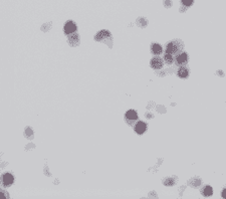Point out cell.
I'll return each instance as SVG.
<instances>
[{"label":"cell","instance_id":"obj_1","mask_svg":"<svg viewBox=\"0 0 226 199\" xmlns=\"http://www.w3.org/2000/svg\"><path fill=\"white\" fill-rule=\"evenodd\" d=\"M179 50V46H178V43L176 41H172V42H169L167 44V47H166V54H175Z\"/></svg>","mask_w":226,"mask_h":199},{"label":"cell","instance_id":"obj_2","mask_svg":"<svg viewBox=\"0 0 226 199\" xmlns=\"http://www.w3.org/2000/svg\"><path fill=\"white\" fill-rule=\"evenodd\" d=\"M163 66H164V63L161 58H154L151 59V67L153 68H155V70H160V68L163 67Z\"/></svg>","mask_w":226,"mask_h":199},{"label":"cell","instance_id":"obj_3","mask_svg":"<svg viewBox=\"0 0 226 199\" xmlns=\"http://www.w3.org/2000/svg\"><path fill=\"white\" fill-rule=\"evenodd\" d=\"M75 30H76V26L72 21L67 22L66 25H64V32H66V34L72 33V32H75Z\"/></svg>","mask_w":226,"mask_h":199},{"label":"cell","instance_id":"obj_4","mask_svg":"<svg viewBox=\"0 0 226 199\" xmlns=\"http://www.w3.org/2000/svg\"><path fill=\"white\" fill-rule=\"evenodd\" d=\"M188 60V56L187 54H185V52H182V54H180L178 56H177L176 58V63L179 64V66H182V64H185L187 63Z\"/></svg>","mask_w":226,"mask_h":199},{"label":"cell","instance_id":"obj_5","mask_svg":"<svg viewBox=\"0 0 226 199\" xmlns=\"http://www.w3.org/2000/svg\"><path fill=\"white\" fill-rule=\"evenodd\" d=\"M13 176L11 175V174L9 173H6V174H4V176L2 178V182H3V184L5 185V186H10L12 183H13Z\"/></svg>","mask_w":226,"mask_h":199},{"label":"cell","instance_id":"obj_6","mask_svg":"<svg viewBox=\"0 0 226 199\" xmlns=\"http://www.w3.org/2000/svg\"><path fill=\"white\" fill-rule=\"evenodd\" d=\"M177 75H178V76H179V78H181V79H186L187 76H189L188 68L185 67H181L178 70V71H177Z\"/></svg>","mask_w":226,"mask_h":199},{"label":"cell","instance_id":"obj_7","mask_svg":"<svg viewBox=\"0 0 226 199\" xmlns=\"http://www.w3.org/2000/svg\"><path fill=\"white\" fill-rule=\"evenodd\" d=\"M146 129H147V126H146V124H144L143 122H139V123H137L135 126V131L138 134H143L146 131Z\"/></svg>","mask_w":226,"mask_h":199},{"label":"cell","instance_id":"obj_8","mask_svg":"<svg viewBox=\"0 0 226 199\" xmlns=\"http://www.w3.org/2000/svg\"><path fill=\"white\" fill-rule=\"evenodd\" d=\"M201 193H202V195L205 196V197L211 196L212 193H213L212 187H210V186H205V187L202 190H201Z\"/></svg>","mask_w":226,"mask_h":199},{"label":"cell","instance_id":"obj_9","mask_svg":"<svg viewBox=\"0 0 226 199\" xmlns=\"http://www.w3.org/2000/svg\"><path fill=\"white\" fill-rule=\"evenodd\" d=\"M152 52L156 55H159L162 54V47H161V45H159L158 43L152 44Z\"/></svg>","mask_w":226,"mask_h":199},{"label":"cell","instance_id":"obj_10","mask_svg":"<svg viewBox=\"0 0 226 199\" xmlns=\"http://www.w3.org/2000/svg\"><path fill=\"white\" fill-rule=\"evenodd\" d=\"M126 118H127L128 120H136V119H138V115H137V113L135 111H133V110H130L129 112H127Z\"/></svg>","mask_w":226,"mask_h":199},{"label":"cell","instance_id":"obj_11","mask_svg":"<svg viewBox=\"0 0 226 199\" xmlns=\"http://www.w3.org/2000/svg\"><path fill=\"white\" fill-rule=\"evenodd\" d=\"M164 60L166 63L171 64V63H173V62H174V58H173V55L171 54H166L164 56Z\"/></svg>","mask_w":226,"mask_h":199},{"label":"cell","instance_id":"obj_12","mask_svg":"<svg viewBox=\"0 0 226 199\" xmlns=\"http://www.w3.org/2000/svg\"><path fill=\"white\" fill-rule=\"evenodd\" d=\"M68 40H70V43L71 44V45H75V44H76L79 42V36L76 34H74V35H71L68 37Z\"/></svg>","mask_w":226,"mask_h":199},{"label":"cell","instance_id":"obj_13","mask_svg":"<svg viewBox=\"0 0 226 199\" xmlns=\"http://www.w3.org/2000/svg\"><path fill=\"white\" fill-rule=\"evenodd\" d=\"M164 184L166 185V186H172V185H174L175 184V182H174V180L173 179H165L164 180Z\"/></svg>","mask_w":226,"mask_h":199},{"label":"cell","instance_id":"obj_14","mask_svg":"<svg viewBox=\"0 0 226 199\" xmlns=\"http://www.w3.org/2000/svg\"><path fill=\"white\" fill-rule=\"evenodd\" d=\"M181 1H182L183 5H185V6H190L193 3V0H181Z\"/></svg>","mask_w":226,"mask_h":199},{"label":"cell","instance_id":"obj_15","mask_svg":"<svg viewBox=\"0 0 226 199\" xmlns=\"http://www.w3.org/2000/svg\"><path fill=\"white\" fill-rule=\"evenodd\" d=\"M222 197H223V198H226V189L223 190V192H222Z\"/></svg>","mask_w":226,"mask_h":199},{"label":"cell","instance_id":"obj_16","mask_svg":"<svg viewBox=\"0 0 226 199\" xmlns=\"http://www.w3.org/2000/svg\"><path fill=\"white\" fill-rule=\"evenodd\" d=\"M6 198V196L4 195V194H2V193H0V199H5Z\"/></svg>","mask_w":226,"mask_h":199}]
</instances>
